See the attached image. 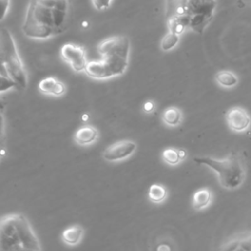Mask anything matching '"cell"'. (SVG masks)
I'll return each instance as SVG.
<instances>
[{"label": "cell", "mask_w": 251, "mask_h": 251, "mask_svg": "<svg viewBox=\"0 0 251 251\" xmlns=\"http://www.w3.org/2000/svg\"><path fill=\"white\" fill-rule=\"evenodd\" d=\"M227 123L233 132H243L250 127L251 118L245 109L232 107L227 113Z\"/></svg>", "instance_id": "9"}, {"label": "cell", "mask_w": 251, "mask_h": 251, "mask_svg": "<svg viewBox=\"0 0 251 251\" xmlns=\"http://www.w3.org/2000/svg\"><path fill=\"white\" fill-rule=\"evenodd\" d=\"M82 26H83V27H88V26H89V23H88V22H83V23H82Z\"/></svg>", "instance_id": "28"}, {"label": "cell", "mask_w": 251, "mask_h": 251, "mask_svg": "<svg viewBox=\"0 0 251 251\" xmlns=\"http://www.w3.org/2000/svg\"><path fill=\"white\" fill-rule=\"evenodd\" d=\"M180 37L179 35L170 32L168 35H166L161 41V48L163 51H169L173 49L179 42Z\"/></svg>", "instance_id": "18"}, {"label": "cell", "mask_w": 251, "mask_h": 251, "mask_svg": "<svg viewBox=\"0 0 251 251\" xmlns=\"http://www.w3.org/2000/svg\"><path fill=\"white\" fill-rule=\"evenodd\" d=\"M129 65V56L109 54L102 56L101 60L88 63L85 73L92 78L105 79L121 76Z\"/></svg>", "instance_id": "5"}, {"label": "cell", "mask_w": 251, "mask_h": 251, "mask_svg": "<svg viewBox=\"0 0 251 251\" xmlns=\"http://www.w3.org/2000/svg\"><path fill=\"white\" fill-rule=\"evenodd\" d=\"M163 160L168 163L169 165H177L180 163L181 156H180V150L176 148H167L162 153Z\"/></svg>", "instance_id": "19"}, {"label": "cell", "mask_w": 251, "mask_h": 251, "mask_svg": "<svg viewBox=\"0 0 251 251\" xmlns=\"http://www.w3.org/2000/svg\"><path fill=\"white\" fill-rule=\"evenodd\" d=\"M214 7L215 3L213 0H189L187 3V13L190 15L202 14L210 18Z\"/></svg>", "instance_id": "11"}, {"label": "cell", "mask_w": 251, "mask_h": 251, "mask_svg": "<svg viewBox=\"0 0 251 251\" xmlns=\"http://www.w3.org/2000/svg\"><path fill=\"white\" fill-rule=\"evenodd\" d=\"M154 108H155V104L154 102L152 101H146L144 104H143V110L144 112L146 113H151L154 111Z\"/></svg>", "instance_id": "26"}, {"label": "cell", "mask_w": 251, "mask_h": 251, "mask_svg": "<svg viewBox=\"0 0 251 251\" xmlns=\"http://www.w3.org/2000/svg\"><path fill=\"white\" fill-rule=\"evenodd\" d=\"M212 198L211 193L207 189H201L197 191L193 197V207L194 210H201L208 206Z\"/></svg>", "instance_id": "14"}, {"label": "cell", "mask_w": 251, "mask_h": 251, "mask_svg": "<svg viewBox=\"0 0 251 251\" xmlns=\"http://www.w3.org/2000/svg\"><path fill=\"white\" fill-rule=\"evenodd\" d=\"M11 0H0V22L3 21L10 8Z\"/></svg>", "instance_id": "23"}, {"label": "cell", "mask_w": 251, "mask_h": 251, "mask_svg": "<svg viewBox=\"0 0 251 251\" xmlns=\"http://www.w3.org/2000/svg\"><path fill=\"white\" fill-rule=\"evenodd\" d=\"M93 5L97 10H104L110 7L112 0H92Z\"/></svg>", "instance_id": "24"}, {"label": "cell", "mask_w": 251, "mask_h": 251, "mask_svg": "<svg viewBox=\"0 0 251 251\" xmlns=\"http://www.w3.org/2000/svg\"><path fill=\"white\" fill-rule=\"evenodd\" d=\"M98 136V131L94 126H83L75 134V141L80 146L94 143Z\"/></svg>", "instance_id": "12"}, {"label": "cell", "mask_w": 251, "mask_h": 251, "mask_svg": "<svg viewBox=\"0 0 251 251\" xmlns=\"http://www.w3.org/2000/svg\"><path fill=\"white\" fill-rule=\"evenodd\" d=\"M39 90L41 94L61 97L66 93V87L64 83L53 77H48L41 79L39 83Z\"/></svg>", "instance_id": "10"}, {"label": "cell", "mask_w": 251, "mask_h": 251, "mask_svg": "<svg viewBox=\"0 0 251 251\" xmlns=\"http://www.w3.org/2000/svg\"><path fill=\"white\" fill-rule=\"evenodd\" d=\"M180 156H181V159H182V160H183V159H185V158H186V156H187V152H186L185 150L181 149V150H180Z\"/></svg>", "instance_id": "27"}, {"label": "cell", "mask_w": 251, "mask_h": 251, "mask_svg": "<svg viewBox=\"0 0 251 251\" xmlns=\"http://www.w3.org/2000/svg\"><path fill=\"white\" fill-rule=\"evenodd\" d=\"M83 233H85L83 228L78 225H75L65 229L61 234V238L63 242L66 243L67 245L74 246L79 243V241L83 236Z\"/></svg>", "instance_id": "13"}, {"label": "cell", "mask_w": 251, "mask_h": 251, "mask_svg": "<svg viewBox=\"0 0 251 251\" xmlns=\"http://www.w3.org/2000/svg\"><path fill=\"white\" fill-rule=\"evenodd\" d=\"M61 56L75 72H85L88 65L86 49L80 45L66 43L61 47Z\"/></svg>", "instance_id": "6"}, {"label": "cell", "mask_w": 251, "mask_h": 251, "mask_svg": "<svg viewBox=\"0 0 251 251\" xmlns=\"http://www.w3.org/2000/svg\"><path fill=\"white\" fill-rule=\"evenodd\" d=\"M39 2L50 9L56 8L60 10L69 11L70 8L69 0H39Z\"/></svg>", "instance_id": "20"}, {"label": "cell", "mask_w": 251, "mask_h": 251, "mask_svg": "<svg viewBox=\"0 0 251 251\" xmlns=\"http://www.w3.org/2000/svg\"><path fill=\"white\" fill-rule=\"evenodd\" d=\"M136 150V143L133 140L125 139L109 145L103 152V159L108 162H116L129 158Z\"/></svg>", "instance_id": "7"}, {"label": "cell", "mask_w": 251, "mask_h": 251, "mask_svg": "<svg viewBox=\"0 0 251 251\" xmlns=\"http://www.w3.org/2000/svg\"><path fill=\"white\" fill-rule=\"evenodd\" d=\"M0 73L9 77L18 89L28 86V74L8 29H0Z\"/></svg>", "instance_id": "2"}, {"label": "cell", "mask_w": 251, "mask_h": 251, "mask_svg": "<svg viewBox=\"0 0 251 251\" xmlns=\"http://www.w3.org/2000/svg\"><path fill=\"white\" fill-rule=\"evenodd\" d=\"M193 160L195 163L205 165L214 170L218 175L220 185L226 190H235L244 181V161L237 152H232L224 160H217L211 157H195Z\"/></svg>", "instance_id": "3"}, {"label": "cell", "mask_w": 251, "mask_h": 251, "mask_svg": "<svg viewBox=\"0 0 251 251\" xmlns=\"http://www.w3.org/2000/svg\"><path fill=\"white\" fill-rule=\"evenodd\" d=\"M162 118L166 125L176 127L182 121V112L177 107H169L164 111Z\"/></svg>", "instance_id": "15"}, {"label": "cell", "mask_w": 251, "mask_h": 251, "mask_svg": "<svg viewBox=\"0 0 251 251\" xmlns=\"http://www.w3.org/2000/svg\"><path fill=\"white\" fill-rule=\"evenodd\" d=\"M216 80L220 86L224 88H232L234 87L238 79L237 77L230 71H221L216 75Z\"/></svg>", "instance_id": "16"}, {"label": "cell", "mask_w": 251, "mask_h": 251, "mask_svg": "<svg viewBox=\"0 0 251 251\" xmlns=\"http://www.w3.org/2000/svg\"><path fill=\"white\" fill-rule=\"evenodd\" d=\"M209 19H210L209 17H207L205 15H202V14L192 15L190 27H192L193 30L201 33L202 30L204 29V27L206 26V24L208 23Z\"/></svg>", "instance_id": "21"}, {"label": "cell", "mask_w": 251, "mask_h": 251, "mask_svg": "<svg viewBox=\"0 0 251 251\" xmlns=\"http://www.w3.org/2000/svg\"><path fill=\"white\" fill-rule=\"evenodd\" d=\"M97 50L101 56L109 54L130 56V40L124 36L109 38L98 44Z\"/></svg>", "instance_id": "8"}, {"label": "cell", "mask_w": 251, "mask_h": 251, "mask_svg": "<svg viewBox=\"0 0 251 251\" xmlns=\"http://www.w3.org/2000/svg\"><path fill=\"white\" fill-rule=\"evenodd\" d=\"M163 248H164V247H158V249H159V250H160V249H163ZM165 248H167V249H170L169 247H165Z\"/></svg>", "instance_id": "29"}, {"label": "cell", "mask_w": 251, "mask_h": 251, "mask_svg": "<svg viewBox=\"0 0 251 251\" xmlns=\"http://www.w3.org/2000/svg\"><path fill=\"white\" fill-rule=\"evenodd\" d=\"M23 32L34 39H47L59 35L54 26L52 9L43 6L39 0H30Z\"/></svg>", "instance_id": "4"}, {"label": "cell", "mask_w": 251, "mask_h": 251, "mask_svg": "<svg viewBox=\"0 0 251 251\" xmlns=\"http://www.w3.org/2000/svg\"><path fill=\"white\" fill-rule=\"evenodd\" d=\"M15 87L16 85L9 77L0 73V93L7 92Z\"/></svg>", "instance_id": "22"}, {"label": "cell", "mask_w": 251, "mask_h": 251, "mask_svg": "<svg viewBox=\"0 0 251 251\" xmlns=\"http://www.w3.org/2000/svg\"><path fill=\"white\" fill-rule=\"evenodd\" d=\"M166 196H167V191L163 186L154 184L149 188L148 197L152 202L160 203L165 200Z\"/></svg>", "instance_id": "17"}, {"label": "cell", "mask_w": 251, "mask_h": 251, "mask_svg": "<svg viewBox=\"0 0 251 251\" xmlns=\"http://www.w3.org/2000/svg\"><path fill=\"white\" fill-rule=\"evenodd\" d=\"M41 250V246L29 220L22 214L0 218V251Z\"/></svg>", "instance_id": "1"}, {"label": "cell", "mask_w": 251, "mask_h": 251, "mask_svg": "<svg viewBox=\"0 0 251 251\" xmlns=\"http://www.w3.org/2000/svg\"><path fill=\"white\" fill-rule=\"evenodd\" d=\"M237 250H251V235L244 237L238 241Z\"/></svg>", "instance_id": "25"}]
</instances>
